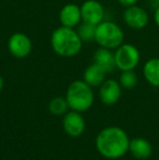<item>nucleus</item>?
<instances>
[{
    "label": "nucleus",
    "mask_w": 159,
    "mask_h": 160,
    "mask_svg": "<svg viewBox=\"0 0 159 160\" xmlns=\"http://www.w3.org/2000/svg\"><path fill=\"white\" fill-rule=\"evenodd\" d=\"M48 110L53 116L66 114L69 110V105L66 97H55V98H52L48 105Z\"/></svg>",
    "instance_id": "obj_16"
},
{
    "label": "nucleus",
    "mask_w": 159,
    "mask_h": 160,
    "mask_svg": "<svg viewBox=\"0 0 159 160\" xmlns=\"http://www.w3.org/2000/svg\"><path fill=\"white\" fill-rule=\"evenodd\" d=\"M7 47L9 52L14 58L23 59L32 52L33 44L31 38L25 33L17 32L9 37Z\"/></svg>",
    "instance_id": "obj_7"
},
{
    "label": "nucleus",
    "mask_w": 159,
    "mask_h": 160,
    "mask_svg": "<svg viewBox=\"0 0 159 160\" xmlns=\"http://www.w3.org/2000/svg\"><path fill=\"white\" fill-rule=\"evenodd\" d=\"M153 20H154V23L156 24V26L159 28V6H157V8H156L155 11H154Z\"/></svg>",
    "instance_id": "obj_20"
},
{
    "label": "nucleus",
    "mask_w": 159,
    "mask_h": 160,
    "mask_svg": "<svg viewBox=\"0 0 159 160\" xmlns=\"http://www.w3.org/2000/svg\"><path fill=\"white\" fill-rule=\"evenodd\" d=\"M0 106H1V103H0Z\"/></svg>",
    "instance_id": "obj_23"
},
{
    "label": "nucleus",
    "mask_w": 159,
    "mask_h": 160,
    "mask_svg": "<svg viewBox=\"0 0 159 160\" xmlns=\"http://www.w3.org/2000/svg\"><path fill=\"white\" fill-rule=\"evenodd\" d=\"M117 1L119 2V4L122 6L123 8H129V7L137 4L138 0H117Z\"/></svg>",
    "instance_id": "obj_19"
},
{
    "label": "nucleus",
    "mask_w": 159,
    "mask_h": 160,
    "mask_svg": "<svg viewBox=\"0 0 159 160\" xmlns=\"http://www.w3.org/2000/svg\"><path fill=\"white\" fill-rule=\"evenodd\" d=\"M66 99L71 110L82 113L88 110L94 103L93 87L83 80L73 81L67 89Z\"/></svg>",
    "instance_id": "obj_3"
},
{
    "label": "nucleus",
    "mask_w": 159,
    "mask_h": 160,
    "mask_svg": "<svg viewBox=\"0 0 159 160\" xmlns=\"http://www.w3.org/2000/svg\"><path fill=\"white\" fill-rule=\"evenodd\" d=\"M62 127L69 136L79 137L85 131V120L81 112L71 110L64 114L62 119Z\"/></svg>",
    "instance_id": "obj_10"
},
{
    "label": "nucleus",
    "mask_w": 159,
    "mask_h": 160,
    "mask_svg": "<svg viewBox=\"0 0 159 160\" xmlns=\"http://www.w3.org/2000/svg\"><path fill=\"white\" fill-rule=\"evenodd\" d=\"M59 21L62 26L75 28L82 22L81 7L75 3H67L59 12Z\"/></svg>",
    "instance_id": "obj_11"
},
{
    "label": "nucleus",
    "mask_w": 159,
    "mask_h": 160,
    "mask_svg": "<svg viewBox=\"0 0 159 160\" xmlns=\"http://www.w3.org/2000/svg\"><path fill=\"white\" fill-rule=\"evenodd\" d=\"M106 72L104 69L93 62L89 64L83 73V81L89 85L91 87H99L106 80Z\"/></svg>",
    "instance_id": "obj_14"
},
{
    "label": "nucleus",
    "mask_w": 159,
    "mask_h": 160,
    "mask_svg": "<svg viewBox=\"0 0 159 160\" xmlns=\"http://www.w3.org/2000/svg\"><path fill=\"white\" fill-rule=\"evenodd\" d=\"M96 26L95 24L87 23V22H81L77 25V32L79 34L80 38L82 42H92L95 40V34H96Z\"/></svg>",
    "instance_id": "obj_17"
},
{
    "label": "nucleus",
    "mask_w": 159,
    "mask_h": 160,
    "mask_svg": "<svg viewBox=\"0 0 159 160\" xmlns=\"http://www.w3.org/2000/svg\"><path fill=\"white\" fill-rule=\"evenodd\" d=\"M80 7L83 22L98 25L105 20V8L98 0H85Z\"/></svg>",
    "instance_id": "obj_8"
},
{
    "label": "nucleus",
    "mask_w": 159,
    "mask_h": 160,
    "mask_svg": "<svg viewBox=\"0 0 159 160\" xmlns=\"http://www.w3.org/2000/svg\"><path fill=\"white\" fill-rule=\"evenodd\" d=\"M95 144L98 152L102 157L116 160L122 158L129 152L130 138L123 128L107 127L98 133Z\"/></svg>",
    "instance_id": "obj_1"
},
{
    "label": "nucleus",
    "mask_w": 159,
    "mask_h": 160,
    "mask_svg": "<svg viewBox=\"0 0 159 160\" xmlns=\"http://www.w3.org/2000/svg\"><path fill=\"white\" fill-rule=\"evenodd\" d=\"M129 152L134 158L145 160L148 159L153 154V146L147 139L143 137H135L130 139Z\"/></svg>",
    "instance_id": "obj_12"
},
{
    "label": "nucleus",
    "mask_w": 159,
    "mask_h": 160,
    "mask_svg": "<svg viewBox=\"0 0 159 160\" xmlns=\"http://www.w3.org/2000/svg\"><path fill=\"white\" fill-rule=\"evenodd\" d=\"M3 85H4L3 78H2V76L0 75V92H1V91H2V88H3Z\"/></svg>",
    "instance_id": "obj_21"
},
{
    "label": "nucleus",
    "mask_w": 159,
    "mask_h": 160,
    "mask_svg": "<svg viewBox=\"0 0 159 160\" xmlns=\"http://www.w3.org/2000/svg\"><path fill=\"white\" fill-rule=\"evenodd\" d=\"M93 60L96 64H98L102 69H104V71L106 73H110L115 69H117V67H116L115 52L111 49L99 47L95 51V53H94Z\"/></svg>",
    "instance_id": "obj_13"
},
{
    "label": "nucleus",
    "mask_w": 159,
    "mask_h": 160,
    "mask_svg": "<svg viewBox=\"0 0 159 160\" xmlns=\"http://www.w3.org/2000/svg\"><path fill=\"white\" fill-rule=\"evenodd\" d=\"M122 17L125 25L134 31L144 30L149 24V20H151L148 12L143 7H140L137 4L125 8Z\"/></svg>",
    "instance_id": "obj_6"
},
{
    "label": "nucleus",
    "mask_w": 159,
    "mask_h": 160,
    "mask_svg": "<svg viewBox=\"0 0 159 160\" xmlns=\"http://www.w3.org/2000/svg\"><path fill=\"white\" fill-rule=\"evenodd\" d=\"M95 42L99 47L113 50L124 42V32L116 22L104 20L96 26Z\"/></svg>",
    "instance_id": "obj_4"
},
{
    "label": "nucleus",
    "mask_w": 159,
    "mask_h": 160,
    "mask_svg": "<svg viewBox=\"0 0 159 160\" xmlns=\"http://www.w3.org/2000/svg\"><path fill=\"white\" fill-rule=\"evenodd\" d=\"M156 2H157V4L159 6V0H156Z\"/></svg>",
    "instance_id": "obj_22"
},
{
    "label": "nucleus",
    "mask_w": 159,
    "mask_h": 160,
    "mask_svg": "<svg viewBox=\"0 0 159 160\" xmlns=\"http://www.w3.org/2000/svg\"><path fill=\"white\" fill-rule=\"evenodd\" d=\"M116 67L120 71L135 70L141 61V52L133 44L123 42L121 46L115 49Z\"/></svg>",
    "instance_id": "obj_5"
},
{
    "label": "nucleus",
    "mask_w": 159,
    "mask_h": 160,
    "mask_svg": "<svg viewBox=\"0 0 159 160\" xmlns=\"http://www.w3.org/2000/svg\"><path fill=\"white\" fill-rule=\"evenodd\" d=\"M119 83L122 88L133 89L138 83V76L134 70H127V71H121Z\"/></svg>",
    "instance_id": "obj_18"
},
{
    "label": "nucleus",
    "mask_w": 159,
    "mask_h": 160,
    "mask_svg": "<svg viewBox=\"0 0 159 160\" xmlns=\"http://www.w3.org/2000/svg\"><path fill=\"white\" fill-rule=\"evenodd\" d=\"M122 86L119 81L116 80H105L104 83L99 86V99L104 105L112 106L117 103L121 98Z\"/></svg>",
    "instance_id": "obj_9"
},
{
    "label": "nucleus",
    "mask_w": 159,
    "mask_h": 160,
    "mask_svg": "<svg viewBox=\"0 0 159 160\" xmlns=\"http://www.w3.org/2000/svg\"><path fill=\"white\" fill-rule=\"evenodd\" d=\"M50 45L52 50L58 56L63 58H72L80 53L83 42L75 28L61 25L51 34Z\"/></svg>",
    "instance_id": "obj_2"
},
{
    "label": "nucleus",
    "mask_w": 159,
    "mask_h": 160,
    "mask_svg": "<svg viewBox=\"0 0 159 160\" xmlns=\"http://www.w3.org/2000/svg\"><path fill=\"white\" fill-rule=\"evenodd\" d=\"M143 75L146 82L154 87H159V58L154 57L145 61Z\"/></svg>",
    "instance_id": "obj_15"
}]
</instances>
